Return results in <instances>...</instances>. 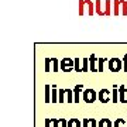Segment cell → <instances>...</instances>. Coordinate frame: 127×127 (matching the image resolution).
Returning a JSON list of instances; mask_svg holds the SVG:
<instances>
[{"mask_svg":"<svg viewBox=\"0 0 127 127\" xmlns=\"http://www.w3.org/2000/svg\"><path fill=\"white\" fill-rule=\"evenodd\" d=\"M78 13H79V16H85L86 14V11L85 10L88 9V16L89 17H92L93 14H95V1H91V0H79V3H78Z\"/></svg>","mask_w":127,"mask_h":127,"instance_id":"obj_1","label":"cell"},{"mask_svg":"<svg viewBox=\"0 0 127 127\" xmlns=\"http://www.w3.org/2000/svg\"><path fill=\"white\" fill-rule=\"evenodd\" d=\"M82 99L85 103H95L97 100V92L92 88H88V89H83L82 92Z\"/></svg>","mask_w":127,"mask_h":127,"instance_id":"obj_2","label":"cell"},{"mask_svg":"<svg viewBox=\"0 0 127 127\" xmlns=\"http://www.w3.org/2000/svg\"><path fill=\"white\" fill-rule=\"evenodd\" d=\"M107 66H109V71L110 72H113V73H117L120 72L123 69V62H122V59L120 58H110L109 59V62H107Z\"/></svg>","mask_w":127,"mask_h":127,"instance_id":"obj_3","label":"cell"},{"mask_svg":"<svg viewBox=\"0 0 127 127\" xmlns=\"http://www.w3.org/2000/svg\"><path fill=\"white\" fill-rule=\"evenodd\" d=\"M59 69L65 73H69L71 71H73V59L65 57L59 61Z\"/></svg>","mask_w":127,"mask_h":127,"instance_id":"obj_4","label":"cell"},{"mask_svg":"<svg viewBox=\"0 0 127 127\" xmlns=\"http://www.w3.org/2000/svg\"><path fill=\"white\" fill-rule=\"evenodd\" d=\"M97 100L100 103H109L110 102V91L109 89H100L97 92Z\"/></svg>","mask_w":127,"mask_h":127,"instance_id":"obj_5","label":"cell"},{"mask_svg":"<svg viewBox=\"0 0 127 127\" xmlns=\"http://www.w3.org/2000/svg\"><path fill=\"white\" fill-rule=\"evenodd\" d=\"M119 102L120 103H127V89L124 85L119 86Z\"/></svg>","mask_w":127,"mask_h":127,"instance_id":"obj_6","label":"cell"},{"mask_svg":"<svg viewBox=\"0 0 127 127\" xmlns=\"http://www.w3.org/2000/svg\"><path fill=\"white\" fill-rule=\"evenodd\" d=\"M89 61V71L91 72H97V58L95 54H91V58H88Z\"/></svg>","mask_w":127,"mask_h":127,"instance_id":"obj_7","label":"cell"},{"mask_svg":"<svg viewBox=\"0 0 127 127\" xmlns=\"http://www.w3.org/2000/svg\"><path fill=\"white\" fill-rule=\"evenodd\" d=\"M83 91V85H75V88L72 89L73 92V103H79V95Z\"/></svg>","mask_w":127,"mask_h":127,"instance_id":"obj_8","label":"cell"},{"mask_svg":"<svg viewBox=\"0 0 127 127\" xmlns=\"http://www.w3.org/2000/svg\"><path fill=\"white\" fill-rule=\"evenodd\" d=\"M95 14H97L99 17H104V6L102 7V1L100 0L95 1Z\"/></svg>","mask_w":127,"mask_h":127,"instance_id":"obj_9","label":"cell"},{"mask_svg":"<svg viewBox=\"0 0 127 127\" xmlns=\"http://www.w3.org/2000/svg\"><path fill=\"white\" fill-rule=\"evenodd\" d=\"M104 17H110L112 16V1L110 0H104Z\"/></svg>","mask_w":127,"mask_h":127,"instance_id":"obj_10","label":"cell"},{"mask_svg":"<svg viewBox=\"0 0 127 127\" xmlns=\"http://www.w3.org/2000/svg\"><path fill=\"white\" fill-rule=\"evenodd\" d=\"M120 4H122V0H114L113 1V16H120V10H122V7H120Z\"/></svg>","mask_w":127,"mask_h":127,"instance_id":"obj_11","label":"cell"},{"mask_svg":"<svg viewBox=\"0 0 127 127\" xmlns=\"http://www.w3.org/2000/svg\"><path fill=\"white\" fill-rule=\"evenodd\" d=\"M97 127H113V122L110 119H100L97 122Z\"/></svg>","mask_w":127,"mask_h":127,"instance_id":"obj_12","label":"cell"},{"mask_svg":"<svg viewBox=\"0 0 127 127\" xmlns=\"http://www.w3.org/2000/svg\"><path fill=\"white\" fill-rule=\"evenodd\" d=\"M58 92H57V86L51 85V103H57L58 102Z\"/></svg>","mask_w":127,"mask_h":127,"instance_id":"obj_13","label":"cell"},{"mask_svg":"<svg viewBox=\"0 0 127 127\" xmlns=\"http://www.w3.org/2000/svg\"><path fill=\"white\" fill-rule=\"evenodd\" d=\"M81 69H82V59L75 58L73 59V71L76 73H81Z\"/></svg>","mask_w":127,"mask_h":127,"instance_id":"obj_14","label":"cell"},{"mask_svg":"<svg viewBox=\"0 0 127 127\" xmlns=\"http://www.w3.org/2000/svg\"><path fill=\"white\" fill-rule=\"evenodd\" d=\"M68 127H82V122L79 119H69L68 120Z\"/></svg>","mask_w":127,"mask_h":127,"instance_id":"obj_15","label":"cell"},{"mask_svg":"<svg viewBox=\"0 0 127 127\" xmlns=\"http://www.w3.org/2000/svg\"><path fill=\"white\" fill-rule=\"evenodd\" d=\"M86 72H89V61H88V58H82L81 73H86Z\"/></svg>","mask_w":127,"mask_h":127,"instance_id":"obj_16","label":"cell"},{"mask_svg":"<svg viewBox=\"0 0 127 127\" xmlns=\"http://www.w3.org/2000/svg\"><path fill=\"white\" fill-rule=\"evenodd\" d=\"M113 127H127V123L124 122V119H116L113 122Z\"/></svg>","mask_w":127,"mask_h":127,"instance_id":"obj_17","label":"cell"},{"mask_svg":"<svg viewBox=\"0 0 127 127\" xmlns=\"http://www.w3.org/2000/svg\"><path fill=\"white\" fill-rule=\"evenodd\" d=\"M51 64H52V72H58L59 71V61L57 58H51Z\"/></svg>","mask_w":127,"mask_h":127,"instance_id":"obj_18","label":"cell"},{"mask_svg":"<svg viewBox=\"0 0 127 127\" xmlns=\"http://www.w3.org/2000/svg\"><path fill=\"white\" fill-rule=\"evenodd\" d=\"M45 103H51V85H45Z\"/></svg>","mask_w":127,"mask_h":127,"instance_id":"obj_19","label":"cell"},{"mask_svg":"<svg viewBox=\"0 0 127 127\" xmlns=\"http://www.w3.org/2000/svg\"><path fill=\"white\" fill-rule=\"evenodd\" d=\"M122 10H120V14L127 17V0H122V4H120Z\"/></svg>","mask_w":127,"mask_h":127,"instance_id":"obj_20","label":"cell"},{"mask_svg":"<svg viewBox=\"0 0 127 127\" xmlns=\"http://www.w3.org/2000/svg\"><path fill=\"white\" fill-rule=\"evenodd\" d=\"M106 62V59L104 58H97V72L103 73V65Z\"/></svg>","mask_w":127,"mask_h":127,"instance_id":"obj_21","label":"cell"},{"mask_svg":"<svg viewBox=\"0 0 127 127\" xmlns=\"http://www.w3.org/2000/svg\"><path fill=\"white\" fill-rule=\"evenodd\" d=\"M117 102H119V86L113 85V103H117Z\"/></svg>","mask_w":127,"mask_h":127,"instance_id":"obj_22","label":"cell"},{"mask_svg":"<svg viewBox=\"0 0 127 127\" xmlns=\"http://www.w3.org/2000/svg\"><path fill=\"white\" fill-rule=\"evenodd\" d=\"M65 96L68 97V103H72L73 102V92H72V89H65Z\"/></svg>","mask_w":127,"mask_h":127,"instance_id":"obj_23","label":"cell"},{"mask_svg":"<svg viewBox=\"0 0 127 127\" xmlns=\"http://www.w3.org/2000/svg\"><path fill=\"white\" fill-rule=\"evenodd\" d=\"M65 102V89H59L58 91V103Z\"/></svg>","mask_w":127,"mask_h":127,"instance_id":"obj_24","label":"cell"},{"mask_svg":"<svg viewBox=\"0 0 127 127\" xmlns=\"http://www.w3.org/2000/svg\"><path fill=\"white\" fill-rule=\"evenodd\" d=\"M52 71V64H51V58H45V72H51Z\"/></svg>","mask_w":127,"mask_h":127,"instance_id":"obj_25","label":"cell"},{"mask_svg":"<svg viewBox=\"0 0 127 127\" xmlns=\"http://www.w3.org/2000/svg\"><path fill=\"white\" fill-rule=\"evenodd\" d=\"M122 62H123V69H124V72H127V54L123 57Z\"/></svg>","mask_w":127,"mask_h":127,"instance_id":"obj_26","label":"cell"},{"mask_svg":"<svg viewBox=\"0 0 127 127\" xmlns=\"http://www.w3.org/2000/svg\"><path fill=\"white\" fill-rule=\"evenodd\" d=\"M59 126L61 127H68V120H66V119H59Z\"/></svg>","mask_w":127,"mask_h":127,"instance_id":"obj_27","label":"cell"},{"mask_svg":"<svg viewBox=\"0 0 127 127\" xmlns=\"http://www.w3.org/2000/svg\"><path fill=\"white\" fill-rule=\"evenodd\" d=\"M51 124L52 127H59V119H51Z\"/></svg>","mask_w":127,"mask_h":127,"instance_id":"obj_28","label":"cell"},{"mask_svg":"<svg viewBox=\"0 0 127 127\" xmlns=\"http://www.w3.org/2000/svg\"><path fill=\"white\" fill-rule=\"evenodd\" d=\"M89 124H91V127H97V122L95 119H89Z\"/></svg>","mask_w":127,"mask_h":127,"instance_id":"obj_29","label":"cell"},{"mask_svg":"<svg viewBox=\"0 0 127 127\" xmlns=\"http://www.w3.org/2000/svg\"><path fill=\"white\" fill-rule=\"evenodd\" d=\"M82 127H89V119H83L82 120Z\"/></svg>","mask_w":127,"mask_h":127,"instance_id":"obj_30","label":"cell"},{"mask_svg":"<svg viewBox=\"0 0 127 127\" xmlns=\"http://www.w3.org/2000/svg\"><path fill=\"white\" fill-rule=\"evenodd\" d=\"M45 127H51V119H45Z\"/></svg>","mask_w":127,"mask_h":127,"instance_id":"obj_31","label":"cell"}]
</instances>
